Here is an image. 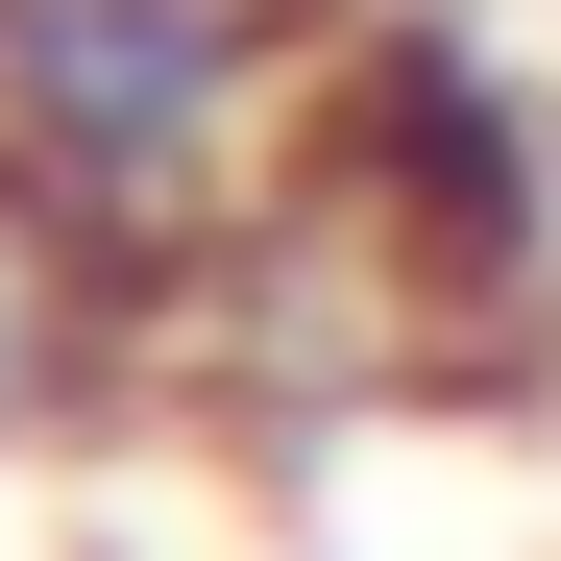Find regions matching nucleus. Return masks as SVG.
Wrapping results in <instances>:
<instances>
[{"label":"nucleus","mask_w":561,"mask_h":561,"mask_svg":"<svg viewBox=\"0 0 561 561\" xmlns=\"http://www.w3.org/2000/svg\"><path fill=\"white\" fill-rule=\"evenodd\" d=\"M294 220L366 268V318H391L415 391L561 342V99L489 49V0H342Z\"/></svg>","instance_id":"f03ea898"},{"label":"nucleus","mask_w":561,"mask_h":561,"mask_svg":"<svg viewBox=\"0 0 561 561\" xmlns=\"http://www.w3.org/2000/svg\"><path fill=\"white\" fill-rule=\"evenodd\" d=\"M73 391H123V318H99V268H73L25 196H0V489L73 439Z\"/></svg>","instance_id":"7ed1b4c3"},{"label":"nucleus","mask_w":561,"mask_h":561,"mask_svg":"<svg viewBox=\"0 0 561 561\" xmlns=\"http://www.w3.org/2000/svg\"><path fill=\"white\" fill-rule=\"evenodd\" d=\"M318 73H342V0H0V196L147 342L220 244L294 220Z\"/></svg>","instance_id":"f257e3e1"}]
</instances>
